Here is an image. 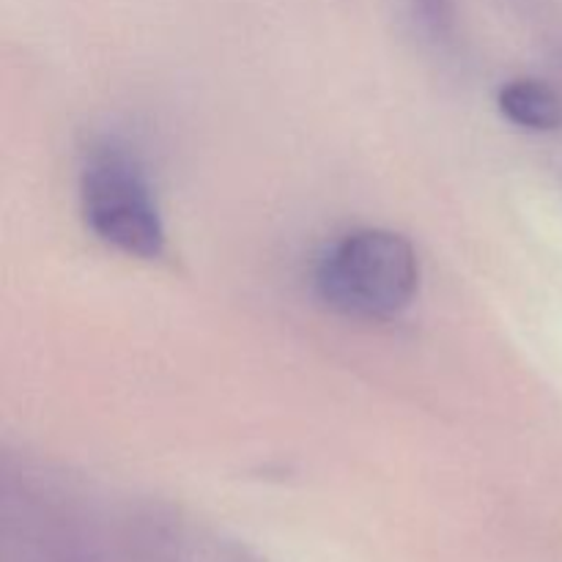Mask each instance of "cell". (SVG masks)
<instances>
[{
    "label": "cell",
    "instance_id": "obj_1",
    "mask_svg": "<svg viewBox=\"0 0 562 562\" xmlns=\"http://www.w3.org/2000/svg\"><path fill=\"white\" fill-rule=\"evenodd\" d=\"M420 285V261L406 236L384 228L346 234L316 267L318 300L335 313L366 322L395 318Z\"/></svg>",
    "mask_w": 562,
    "mask_h": 562
},
{
    "label": "cell",
    "instance_id": "obj_2",
    "mask_svg": "<svg viewBox=\"0 0 562 562\" xmlns=\"http://www.w3.org/2000/svg\"><path fill=\"white\" fill-rule=\"evenodd\" d=\"M80 203L88 231L113 250L140 261L165 256L162 212L140 157L126 143H93L80 170Z\"/></svg>",
    "mask_w": 562,
    "mask_h": 562
},
{
    "label": "cell",
    "instance_id": "obj_3",
    "mask_svg": "<svg viewBox=\"0 0 562 562\" xmlns=\"http://www.w3.org/2000/svg\"><path fill=\"white\" fill-rule=\"evenodd\" d=\"M499 113L519 130L554 132L562 126V97L547 82L521 77L499 91Z\"/></svg>",
    "mask_w": 562,
    "mask_h": 562
}]
</instances>
